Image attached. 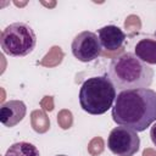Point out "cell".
<instances>
[{
  "label": "cell",
  "mask_w": 156,
  "mask_h": 156,
  "mask_svg": "<svg viewBox=\"0 0 156 156\" xmlns=\"http://www.w3.org/2000/svg\"><path fill=\"white\" fill-rule=\"evenodd\" d=\"M135 56L145 63L156 65V40L145 38L136 43Z\"/></svg>",
  "instance_id": "9"
},
{
  "label": "cell",
  "mask_w": 156,
  "mask_h": 156,
  "mask_svg": "<svg viewBox=\"0 0 156 156\" xmlns=\"http://www.w3.org/2000/svg\"><path fill=\"white\" fill-rule=\"evenodd\" d=\"M98 38L100 40L101 48L107 51H117L122 49L126 40V34L117 26H105L98 30Z\"/></svg>",
  "instance_id": "7"
},
{
  "label": "cell",
  "mask_w": 156,
  "mask_h": 156,
  "mask_svg": "<svg viewBox=\"0 0 156 156\" xmlns=\"http://www.w3.org/2000/svg\"><path fill=\"white\" fill-rule=\"evenodd\" d=\"M63 57H65V54H63L62 49L60 46H57V45H54L49 50V52L38 63L40 66H43V67H49V68L50 67H56L62 62Z\"/></svg>",
  "instance_id": "12"
},
{
  "label": "cell",
  "mask_w": 156,
  "mask_h": 156,
  "mask_svg": "<svg viewBox=\"0 0 156 156\" xmlns=\"http://www.w3.org/2000/svg\"><path fill=\"white\" fill-rule=\"evenodd\" d=\"M27 107L21 100H10L1 105L0 121L6 127H13L20 123L26 116Z\"/></svg>",
  "instance_id": "8"
},
{
  "label": "cell",
  "mask_w": 156,
  "mask_h": 156,
  "mask_svg": "<svg viewBox=\"0 0 156 156\" xmlns=\"http://www.w3.org/2000/svg\"><path fill=\"white\" fill-rule=\"evenodd\" d=\"M57 156H66V155H57Z\"/></svg>",
  "instance_id": "21"
},
{
  "label": "cell",
  "mask_w": 156,
  "mask_h": 156,
  "mask_svg": "<svg viewBox=\"0 0 156 156\" xmlns=\"http://www.w3.org/2000/svg\"><path fill=\"white\" fill-rule=\"evenodd\" d=\"M41 5H44V6H46V7H55V6H56V1H51V2L41 1Z\"/></svg>",
  "instance_id": "19"
},
{
  "label": "cell",
  "mask_w": 156,
  "mask_h": 156,
  "mask_svg": "<svg viewBox=\"0 0 156 156\" xmlns=\"http://www.w3.org/2000/svg\"><path fill=\"white\" fill-rule=\"evenodd\" d=\"M112 119L134 132H143L156 121V91L130 89L119 91L112 107Z\"/></svg>",
  "instance_id": "1"
},
{
  "label": "cell",
  "mask_w": 156,
  "mask_h": 156,
  "mask_svg": "<svg viewBox=\"0 0 156 156\" xmlns=\"http://www.w3.org/2000/svg\"><path fill=\"white\" fill-rule=\"evenodd\" d=\"M71 49L73 56L82 62H90L102 54V48L98 35L89 30L78 33L72 40Z\"/></svg>",
  "instance_id": "6"
},
{
  "label": "cell",
  "mask_w": 156,
  "mask_h": 156,
  "mask_svg": "<svg viewBox=\"0 0 156 156\" xmlns=\"http://www.w3.org/2000/svg\"><path fill=\"white\" fill-rule=\"evenodd\" d=\"M4 156H40L39 150L30 143L20 141L12 144Z\"/></svg>",
  "instance_id": "10"
},
{
  "label": "cell",
  "mask_w": 156,
  "mask_h": 156,
  "mask_svg": "<svg viewBox=\"0 0 156 156\" xmlns=\"http://www.w3.org/2000/svg\"><path fill=\"white\" fill-rule=\"evenodd\" d=\"M30 124L37 133H46L50 128V119L44 110H34L30 113Z\"/></svg>",
  "instance_id": "11"
},
{
  "label": "cell",
  "mask_w": 156,
  "mask_h": 156,
  "mask_svg": "<svg viewBox=\"0 0 156 156\" xmlns=\"http://www.w3.org/2000/svg\"><path fill=\"white\" fill-rule=\"evenodd\" d=\"M57 123L62 129H69L73 124V115L69 110H61L57 113Z\"/></svg>",
  "instance_id": "14"
},
{
  "label": "cell",
  "mask_w": 156,
  "mask_h": 156,
  "mask_svg": "<svg viewBox=\"0 0 156 156\" xmlns=\"http://www.w3.org/2000/svg\"><path fill=\"white\" fill-rule=\"evenodd\" d=\"M104 149H105V141L101 136L93 138L88 144V152L91 156H99L100 154H102Z\"/></svg>",
  "instance_id": "15"
},
{
  "label": "cell",
  "mask_w": 156,
  "mask_h": 156,
  "mask_svg": "<svg viewBox=\"0 0 156 156\" xmlns=\"http://www.w3.org/2000/svg\"><path fill=\"white\" fill-rule=\"evenodd\" d=\"M107 146L111 152L117 156H133L139 150L140 139L136 132L119 126L111 130Z\"/></svg>",
  "instance_id": "5"
},
{
  "label": "cell",
  "mask_w": 156,
  "mask_h": 156,
  "mask_svg": "<svg viewBox=\"0 0 156 156\" xmlns=\"http://www.w3.org/2000/svg\"><path fill=\"white\" fill-rule=\"evenodd\" d=\"M13 4H15L16 6H20V7H22V6H26V5H27V1H23V2H18V1H13Z\"/></svg>",
  "instance_id": "20"
},
{
  "label": "cell",
  "mask_w": 156,
  "mask_h": 156,
  "mask_svg": "<svg viewBox=\"0 0 156 156\" xmlns=\"http://www.w3.org/2000/svg\"><path fill=\"white\" fill-rule=\"evenodd\" d=\"M143 156H156V150H154L151 147H146L143 151Z\"/></svg>",
  "instance_id": "18"
},
{
  "label": "cell",
  "mask_w": 156,
  "mask_h": 156,
  "mask_svg": "<svg viewBox=\"0 0 156 156\" xmlns=\"http://www.w3.org/2000/svg\"><path fill=\"white\" fill-rule=\"evenodd\" d=\"M150 136H151V140H152V143H154V145L156 146V123L151 127V129H150Z\"/></svg>",
  "instance_id": "17"
},
{
  "label": "cell",
  "mask_w": 156,
  "mask_h": 156,
  "mask_svg": "<svg viewBox=\"0 0 156 156\" xmlns=\"http://www.w3.org/2000/svg\"><path fill=\"white\" fill-rule=\"evenodd\" d=\"M106 76L118 91L146 89L152 83L154 69L135 54L124 52L111 61Z\"/></svg>",
  "instance_id": "2"
},
{
  "label": "cell",
  "mask_w": 156,
  "mask_h": 156,
  "mask_svg": "<svg viewBox=\"0 0 156 156\" xmlns=\"http://www.w3.org/2000/svg\"><path fill=\"white\" fill-rule=\"evenodd\" d=\"M124 29L129 37L138 34L141 29V20L138 15H129L124 21Z\"/></svg>",
  "instance_id": "13"
},
{
  "label": "cell",
  "mask_w": 156,
  "mask_h": 156,
  "mask_svg": "<svg viewBox=\"0 0 156 156\" xmlns=\"http://www.w3.org/2000/svg\"><path fill=\"white\" fill-rule=\"evenodd\" d=\"M155 37H156V30H155Z\"/></svg>",
  "instance_id": "22"
},
{
  "label": "cell",
  "mask_w": 156,
  "mask_h": 156,
  "mask_svg": "<svg viewBox=\"0 0 156 156\" xmlns=\"http://www.w3.org/2000/svg\"><path fill=\"white\" fill-rule=\"evenodd\" d=\"M37 44L34 30L23 22L7 26L0 35V45L5 54L15 57L26 56L33 51Z\"/></svg>",
  "instance_id": "4"
},
{
  "label": "cell",
  "mask_w": 156,
  "mask_h": 156,
  "mask_svg": "<svg viewBox=\"0 0 156 156\" xmlns=\"http://www.w3.org/2000/svg\"><path fill=\"white\" fill-rule=\"evenodd\" d=\"M40 106L44 111H52L54 110V96H50V95H46L41 99L40 101Z\"/></svg>",
  "instance_id": "16"
},
{
  "label": "cell",
  "mask_w": 156,
  "mask_h": 156,
  "mask_svg": "<svg viewBox=\"0 0 156 156\" xmlns=\"http://www.w3.org/2000/svg\"><path fill=\"white\" fill-rule=\"evenodd\" d=\"M116 89L107 76L88 78L79 90L80 107L90 115H102L112 107Z\"/></svg>",
  "instance_id": "3"
}]
</instances>
